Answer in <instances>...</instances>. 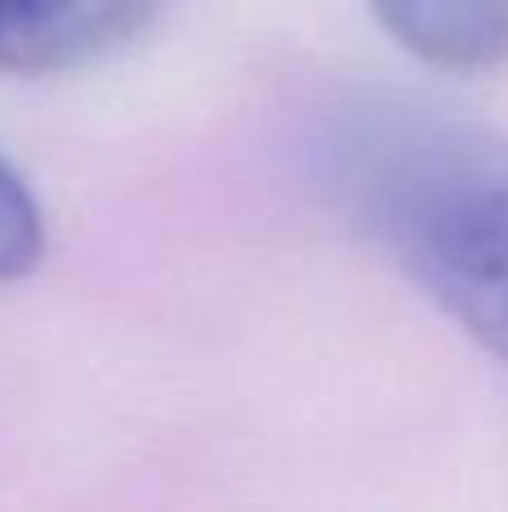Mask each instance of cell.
<instances>
[{"label": "cell", "instance_id": "obj_1", "mask_svg": "<svg viewBox=\"0 0 508 512\" xmlns=\"http://www.w3.org/2000/svg\"><path fill=\"white\" fill-rule=\"evenodd\" d=\"M351 216L473 342L508 364V140L428 108H365L329 140Z\"/></svg>", "mask_w": 508, "mask_h": 512}, {"label": "cell", "instance_id": "obj_2", "mask_svg": "<svg viewBox=\"0 0 508 512\" xmlns=\"http://www.w3.org/2000/svg\"><path fill=\"white\" fill-rule=\"evenodd\" d=\"M167 0H0V72L50 77L108 59Z\"/></svg>", "mask_w": 508, "mask_h": 512}, {"label": "cell", "instance_id": "obj_3", "mask_svg": "<svg viewBox=\"0 0 508 512\" xmlns=\"http://www.w3.org/2000/svg\"><path fill=\"white\" fill-rule=\"evenodd\" d=\"M374 14L428 68L473 77L508 63V0H374Z\"/></svg>", "mask_w": 508, "mask_h": 512}, {"label": "cell", "instance_id": "obj_4", "mask_svg": "<svg viewBox=\"0 0 508 512\" xmlns=\"http://www.w3.org/2000/svg\"><path fill=\"white\" fill-rule=\"evenodd\" d=\"M45 256V216L27 180L0 153V283L23 279Z\"/></svg>", "mask_w": 508, "mask_h": 512}]
</instances>
